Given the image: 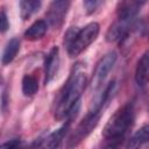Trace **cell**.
I'll list each match as a JSON object with an SVG mask.
<instances>
[{"mask_svg":"<svg viewBox=\"0 0 149 149\" xmlns=\"http://www.w3.org/2000/svg\"><path fill=\"white\" fill-rule=\"evenodd\" d=\"M87 78L84 68L80 63L76 64L72 69L68 80L59 90L57 98L55 99L54 114L57 120H65L70 111L77 102L80 101L81 93L86 86Z\"/></svg>","mask_w":149,"mask_h":149,"instance_id":"1","label":"cell"},{"mask_svg":"<svg viewBox=\"0 0 149 149\" xmlns=\"http://www.w3.org/2000/svg\"><path fill=\"white\" fill-rule=\"evenodd\" d=\"M100 26L98 22H90L83 28L70 27L64 35V45L68 55L73 58L87 49L98 37Z\"/></svg>","mask_w":149,"mask_h":149,"instance_id":"2","label":"cell"},{"mask_svg":"<svg viewBox=\"0 0 149 149\" xmlns=\"http://www.w3.org/2000/svg\"><path fill=\"white\" fill-rule=\"evenodd\" d=\"M134 118H135V107L133 101H128L121 107H119L108 119V121L106 122L102 129L104 140L126 137L127 132L132 127Z\"/></svg>","mask_w":149,"mask_h":149,"instance_id":"3","label":"cell"},{"mask_svg":"<svg viewBox=\"0 0 149 149\" xmlns=\"http://www.w3.org/2000/svg\"><path fill=\"white\" fill-rule=\"evenodd\" d=\"M104 109L91 107L68 139L66 149H76L98 126Z\"/></svg>","mask_w":149,"mask_h":149,"instance_id":"4","label":"cell"},{"mask_svg":"<svg viewBox=\"0 0 149 149\" xmlns=\"http://www.w3.org/2000/svg\"><path fill=\"white\" fill-rule=\"evenodd\" d=\"M116 59H118V55L115 51H109L100 58V61L95 65V69H94V72L92 74V79L90 83L92 90L95 91L102 85L106 77L108 76L113 66L115 65Z\"/></svg>","mask_w":149,"mask_h":149,"instance_id":"5","label":"cell"},{"mask_svg":"<svg viewBox=\"0 0 149 149\" xmlns=\"http://www.w3.org/2000/svg\"><path fill=\"white\" fill-rule=\"evenodd\" d=\"M71 6L70 1L65 0H57L52 1L48 6V10L45 13L47 23L54 29H58L63 26L65 16L69 12V8Z\"/></svg>","mask_w":149,"mask_h":149,"instance_id":"6","label":"cell"},{"mask_svg":"<svg viewBox=\"0 0 149 149\" xmlns=\"http://www.w3.org/2000/svg\"><path fill=\"white\" fill-rule=\"evenodd\" d=\"M144 5V1H119L116 3V19L127 22H135L137 20V14Z\"/></svg>","mask_w":149,"mask_h":149,"instance_id":"7","label":"cell"},{"mask_svg":"<svg viewBox=\"0 0 149 149\" xmlns=\"http://www.w3.org/2000/svg\"><path fill=\"white\" fill-rule=\"evenodd\" d=\"M59 68V49L52 47L44 58V84L48 85L56 77Z\"/></svg>","mask_w":149,"mask_h":149,"instance_id":"8","label":"cell"},{"mask_svg":"<svg viewBox=\"0 0 149 149\" xmlns=\"http://www.w3.org/2000/svg\"><path fill=\"white\" fill-rule=\"evenodd\" d=\"M134 22H127V21H121V20H115L109 28L107 29L106 33V41L109 43H115V42H121L127 33L130 30Z\"/></svg>","mask_w":149,"mask_h":149,"instance_id":"9","label":"cell"},{"mask_svg":"<svg viewBox=\"0 0 149 149\" xmlns=\"http://www.w3.org/2000/svg\"><path fill=\"white\" fill-rule=\"evenodd\" d=\"M135 83L140 87H144L149 83V49H147L139 58L135 68Z\"/></svg>","mask_w":149,"mask_h":149,"instance_id":"10","label":"cell"},{"mask_svg":"<svg viewBox=\"0 0 149 149\" xmlns=\"http://www.w3.org/2000/svg\"><path fill=\"white\" fill-rule=\"evenodd\" d=\"M149 142V123L140 127L128 140L126 149H141Z\"/></svg>","mask_w":149,"mask_h":149,"instance_id":"11","label":"cell"},{"mask_svg":"<svg viewBox=\"0 0 149 149\" xmlns=\"http://www.w3.org/2000/svg\"><path fill=\"white\" fill-rule=\"evenodd\" d=\"M48 27L49 26L45 20H37L26 29V31L23 33V37L31 42L41 40L45 35Z\"/></svg>","mask_w":149,"mask_h":149,"instance_id":"12","label":"cell"},{"mask_svg":"<svg viewBox=\"0 0 149 149\" xmlns=\"http://www.w3.org/2000/svg\"><path fill=\"white\" fill-rule=\"evenodd\" d=\"M20 45H21V42L17 37H13L7 42V44L3 49L2 56H1L2 65H8L9 63H12L14 61L17 52L20 51Z\"/></svg>","mask_w":149,"mask_h":149,"instance_id":"13","label":"cell"},{"mask_svg":"<svg viewBox=\"0 0 149 149\" xmlns=\"http://www.w3.org/2000/svg\"><path fill=\"white\" fill-rule=\"evenodd\" d=\"M20 6V16L23 21L29 20L35 13L38 12V9L42 6V2L40 0H22L19 2Z\"/></svg>","mask_w":149,"mask_h":149,"instance_id":"14","label":"cell"},{"mask_svg":"<svg viewBox=\"0 0 149 149\" xmlns=\"http://www.w3.org/2000/svg\"><path fill=\"white\" fill-rule=\"evenodd\" d=\"M21 84L22 93L26 97H33L38 91V79L34 74H24Z\"/></svg>","mask_w":149,"mask_h":149,"instance_id":"15","label":"cell"},{"mask_svg":"<svg viewBox=\"0 0 149 149\" xmlns=\"http://www.w3.org/2000/svg\"><path fill=\"white\" fill-rule=\"evenodd\" d=\"M126 137H118V139H106L100 149H121Z\"/></svg>","mask_w":149,"mask_h":149,"instance_id":"16","label":"cell"},{"mask_svg":"<svg viewBox=\"0 0 149 149\" xmlns=\"http://www.w3.org/2000/svg\"><path fill=\"white\" fill-rule=\"evenodd\" d=\"M104 2L102 1H98V0H85L83 2V6H84V9L86 12L87 15H91L93 14Z\"/></svg>","mask_w":149,"mask_h":149,"instance_id":"17","label":"cell"},{"mask_svg":"<svg viewBox=\"0 0 149 149\" xmlns=\"http://www.w3.org/2000/svg\"><path fill=\"white\" fill-rule=\"evenodd\" d=\"M8 105H9V93H8L7 87L2 83V88H1V111H2V113L7 112Z\"/></svg>","mask_w":149,"mask_h":149,"instance_id":"18","label":"cell"},{"mask_svg":"<svg viewBox=\"0 0 149 149\" xmlns=\"http://www.w3.org/2000/svg\"><path fill=\"white\" fill-rule=\"evenodd\" d=\"M8 29H9V20H8V16H7L5 9H2L0 13V31L3 34Z\"/></svg>","mask_w":149,"mask_h":149,"instance_id":"19","label":"cell"},{"mask_svg":"<svg viewBox=\"0 0 149 149\" xmlns=\"http://www.w3.org/2000/svg\"><path fill=\"white\" fill-rule=\"evenodd\" d=\"M21 148V140L20 139H13L7 142H3L0 147V149H20Z\"/></svg>","mask_w":149,"mask_h":149,"instance_id":"20","label":"cell"},{"mask_svg":"<svg viewBox=\"0 0 149 149\" xmlns=\"http://www.w3.org/2000/svg\"><path fill=\"white\" fill-rule=\"evenodd\" d=\"M38 142H40V137H37L36 140H34L27 148H24V149H36L37 148V146H38Z\"/></svg>","mask_w":149,"mask_h":149,"instance_id":"21","label":"cell"},{"mask_svg":"<svg viewBox=\"0 0 149 149\" xmlns=\"http://www.w3.org/2000/svg\"><path fill=\"white\" fill-rule=\"evenodd\" d=\"M54 149H62V143H61V144H58V146H56Z\"/></svg>","mask_w":149,"mask_h":149,"instance_id":"22","label":"cell"},{"mask_svg":"<svg viewBox=\"0 0 149 149\" xmlns=\"http://www.w3.org/2000/svg\"><path fill=\"white\" fill-rule=\"evenodd\" d=\"M147 30H148V36H149V27L147 28Z\"/></svg>","mask_w":149,"mask_h":149,"instance_id":"23","label":"cell"}]
</instances>
